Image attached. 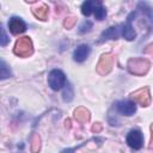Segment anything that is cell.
Returning a JSON list of instances; mask_svg holds the SVG:
<instances>
[{"label":"cell","mask_w":153,"mask_h":153,"mask_svg":"<svg viewBox=\"0 0 153 153\" xmlns=\"http://www.w3.org/2000/svg\"><path fill=\"white\" fill-rule=\"evenodd\" d=\"M151 67V63L147 59L143 57H134L130 59L127 63V68L129 73L134 75H145Z\"/></svg>","instance_id":"cell-1"},{"label":"cell","mask_w":153,"mask_h":153,"mask_svg":"<svg viewBox=\"0 0 153 153\" xmlns=\"http://www.w3.org/2000/svg\"><path fill=\"white\" fill-rule=\"evenodd\" d=\"M33 53L32 42L29 37H22L16 42L14 45V54L20 57H29Z\"/></svg>","instance_id":"cell-2"},{"label":"cell","mask_w":153,"mask_h":153,"mask_svg":"<svg viewBox=\"0 0 153 153\" xmlns=\"http://www.w3.org/2000/svg\"><path fill=\"white\" fill-rule=\"evenodd\" d=\"M48 84H49V86H50L51 90H54V91L60 90V88L66 84L65 74H63L61 71H59V69H53V71L49 73Z\"/></svg>","instance_id":"cell-3"},{"label":"cell","mask_w":153,"mask_h":153,"mask_svg":"<svg viewBox=\"0 0 153 153\" xmlns=\"http://www.w3.org/2000/svg\"><path fill=\"white\" fill-rule=\"evenodd\" d=\"M130 98L133 102L139 103L141 106H148L151 104V94H149V88L143 87L140 88L130 94Z\"/></svg>","instance_id":"cell-4"},{"label":"cell","mask_w":153,"mask_h":153,"mask_svg":"<svg viewBox=\"0 0 153 153\" xmlns=\"http://www.w3.org/2000/svg\"><path fill=\"white\" fill-rule=\"evenodd\" d=\"M114 65V56L111 54H104L102 55L98 65H97V72L100 75H106L111 72Z\"/></svg>","instance_id":"cell-5"},{"label":"cell","mask_w":153,"mask_h":153,"mask_svg":"<svg viewBox=\"0 0 153 153\" xmlns=\"http://www.w3.org/2000/svg\"><path fill=\"white\" fill-rule=\"evenodd\" d=\"M127 143L134 149H140L143 145V136L141 131L137 129L130 130L129 134L127 135Z\"/></svg>","instance_id":"cell-6"},{"label":"cell","mask_w":153,"mask_h":153,"mask_svg":"<svg viewBox=\"0 0 153 153\" xmlns=\"http://www.w3.org/2000/svg\"><path fill=\"white\" fill-rule=\"evenodd\" d=\"M135 16H136V13H135V12H131V13L129 14L128 19H127V23L121 26V27H122V29H121V35H122L127 41H133V39H135V37H136V32H135L134 27L131 26V20H133V18H135Z\"/></svg>","instance_id":"cell-7"},{"label":"cell","mask_w":153,"mask_h":153,"mask_svg":"<svg viewBox=\"0 0 153 153\" xmlns=\"http://www.w3.org/2000/svg\"><path fill=\"white\" fill-rule=\"evenodd\" d=\"M116 109L124 116H131L136 111V105L130 100H120L116 103Z\"/></svg>","instance_id":"cell-8"},{"label":"cell","mask_w":153,"mask_h":153,"mask_svg":"<svg viewBox=\"0 0 153 153\" xmlns=\"http://www.w3.org/2000/svg\"><path fill=\"white\" fill-rule=\"evenodd\" d=\"M8 29L13 35H19V33H22L26 30V25L20 18L13 17L8 22Z\"/></svg>","instance_id":"cell-9"},{"label":"cell","mask_w":153,"mask_h":153,"mask_svg":"<svg viewBox=\"0 0 153 153\" xmlns=\"http://www.w3.org/2000/svg\"><path fill=\"white\" fill-rule=\"evenodd\" d=\"M120 27L121 26H111L109 29H106L99 37V43L106 41V39H117L120 36Z\"/></svg>","instance_id":"cell-10"},{"label":"cell","mask_w":153,"mask_h":153,"mask_svg":"<svg viewBox=\"0 0 153 153\" xmlns=\"http://www.w3.org/2000/svg\"><path fill=\"white\" fill-rule=\"evenodd\" d=\"M90 54V47L86 45V44H81L79 45L75 50H74V54H73V59L74 61L76 62H82L86 60V57L88 56Z\"/></svg>","instance_id":"cell-11"},{"label":"cell","mask_w":153,"mask_h":153,"mask_svg":"<svg viewBox=\"0 0 153 153\" xmlns=\"http://www.w3.org/2000/svg\"><path fill=\"white\" fill-rule=\"evenodd\" d=\"M74 117L80 123H86L90 121V111L82 106H79L74 110Z\"/></svg>","instance_id":"cell-12"},{"label":"cell","mask_w":153,"mask_h":153,"mask_svg":"<svg viewBox=\"0 0 153 153\" xmlns=\"http://www.w3.org/2000/svg\"><path fill=\"white\" fill-rule=\"evenodd\" d=\"M99 5H102L100 1H85L81 5V13L84 16H90Z\"/></svg>","instance_id":"cell-13"},{"label":"cell","mask_w":153,"mask_h":153,"mask_svg":"<svg viewBox=\"0 0 153 153\" xmlns=\"http://www.w3.org/2000/svg\"><path fill=\"white\" fill-rule=\"evenodd\" d=\"M32 12H33L36 18H38L41 20H47L48 14H49V8H48L47 5H41V6L36 7V8H33Z\"/></svg>","instance_id":"cell-14"},{"label":"cell","mask_w":153,"mask_h":153,"mask_svg":"<svg viewBox=\"0 0 153 153\" xmlns=\"http://www.w3.org/2000/svg\"><path fill=\"white\" fill-rule=\"evenodd\" d=\"M30 147H31V152L32 153H38L41 149V137L38 134L33 133L31 139H30Z\"/></svg>","instance_id":"cell-15"},{"label":"cell","mask_w":153,"mask_h":153,"mask_svg":"<svg viewBox=\"0 0 153 153\" xmlns=\"http://www.w3.org/2000/svg\"><path fill=\"white\" fill-rule=\"evenodd\" d=\"M11 75H12L11 69L8 68V66L6 65V62L4 60H1V62H0V79L4 80L6 78H10Z\"/></svg>","instance_id":"cell-16"},{"label":"cell","mask_w":153,"mask_h":153,"mask_svg":"<svg viewBox=\"0 0 153 153\" xmlns=\"http://www.w3.org/2000/svg\"><path fill=\"white\" fill-rule=\"evenodd\" d=\"M63 100L65 102H71L73 99V88L71 86V84H66V87H65V91H63Z\"/></svg>","instance_id":"cell-17"},{"label":"cell","mask_w":153,"mask_h":153,"mask_svg":"<svg viewBox=\"0 0 153 153\" xmlns=\"http://www.w3.org/2000/svg\"><path fill=\"white\" fill-rule=\"evenodd\" d=\"M105 16H106V10H105L102 5H99V6L94 10V17H96V19H97V20H103V19L105 18Z\"/></svg>","instance_id":"cell-18"},{"label":"cell","mask_w":153,"mask_h":153,"mask_svg":"<svg viewBox=\"0 0 153 153\" xmlns=\"http://www.w3.org/2000/svg\"><path fill=\"white\" fill-rule=\"evenodd\" d=\"M91 27H92V23L88 22V20H86V22H84V23L79 26V32H80V33L88 32V31L91 30Z\"/></svg>","instance_id":"cell-19"},{"label":"cell","mask_w":153,"mask_h":153,"mask_svg":"<svg viewBox=\"0 0 153 153\" xmlns=\"http://www.w3.org/2000/svg\"><path fill=\"white\" fill-rule=\"evenodd\" d=\"M75 23H76V18H75V17H68V18L65 19L63 26H65L66 29H72Z\"/></svg>","instance_id":"cell-20"},{"label":"cell","mask_w":153,"mask_h":153,"mask_svg":"<svg viewBox=\"0 0 153 153\" xmlns=\"http://www.w3.org/2000/svg\"><path fill=\"white\" fill-rule=\"evenodd\" d=\"M0 31H1V38H0V44L2 45V47H5L6 44H7V42H8V38H7V36H6V33H5V29L1 26L0 27Z\"/></svg>","instance_id":"cell-21"},{"label":"cell","mask_w":153,"mask_h":153,"mask_svg":"<svg viewBox=\"0 0 153 153\" xmlns=\"http://www.w3.org/2000/svg\"><path fill=\"white\" fill-rule=\"evenodd\" d=\"M102 130V124L99 123V122H97V123H94L93 126H92V131L93 133H98V131H100Z\"/></svg>","instance_id":"cell-22"},{"label":"cell","mask_w":153,"mask_h":153,"mask_svg":"<svg viewBox=\"0 0 153 153\" xmlns=\"http://www.w3.org/2000/svg\"><path fill=\"white\" fill-rule=\"evenodd\" d=\"M145 53H146V54H148V55H152V56H153V43L146 47V49H145Z\"/></svg>","instance_id":"cell-23"},{"label":"cell","mask_w":153,"mask_h":153,"mask_svg":"<svg viewBox=\"0 0 153 153\" xmlns=\"http://www.w3.org/2000/svg\"><path fill=\"white\" fill-rule=\"evenodd\" d=\"M149 148L153 151V123L151 124V141H149Z\"/></svg>","instance_id":"cell-24"},{"label":"cell","mask_w":153,"mask_h":153,"mask_svg":"<svg viewBox=\"0 0 153 153\" xmlns=\"http://www.w3.org/2000/svg\"><path fill=\"white\" fill-rule=\"evenodd\" d=\"M76 148H78V147H76ZM76 148H66V149H63L61 153H74Z\"/></svg>","instance_id":"cell-25"},{"label":"cell","mask_w":153,"mask_h":153,"mask_svg":"<svg viewBox=\"0 0 153 153\" xmlns=\"http://www.w3.org/2000/svg\"><path fill=\"white\" fill-rule=\"evenodd\" d=\"M66 127H68V128L71 127V121H69V120H67V121H66Z\"/></svg>","instance_id":"cell-26"}]
</instances>
